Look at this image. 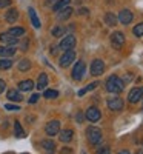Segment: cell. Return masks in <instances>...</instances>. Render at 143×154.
Wrapping results in <instances>:
<instances>
[{"mask_svg": "<svg viewBox=\"0 0 143 154\" xmlns=\"http://www.w3.org/2000/svg\"><path fill=\"white\" fill-rule=\"evenodd\" d=\"M123 80H120L117 75H109L108 77V80H106V89L109 93H114V94H119L123 91Z\"/></svg>", "mask_w": 143, "mask_h": 154, "instance_id": "obj_1", "label": "cell"}, {"mask_svg": "<svg viewBox=\"0 0 143 154\" xmlns=\"http://www.w3.org/2000/svg\"><path fill=\"white\" fill-rule=\"evenodd\" d=\"M86 137H88L91 145H97L102 140V130H99L96 126H89L88 131H86Z\"/></svg>", "mask_w": 143, "mask_h": 154, "instance_id": "obj_2", "label": "cell"}, {"mask_svg": "<svg viewBox=\"0 0 143 154\" xmlns=\"http://www.w3.org/2000/svg\"><path fill=\"white\" fill-rule=\"evenodd\" d=\"M85 71H86V65H85V62H77L74 68H72V79L74 80H82L83 79V75H85Z\"/></svg>", "mask_w": 143, "mask_h": 154, "instance_id": "obj_3", "label": "cell"}, {"mask_svg": "<svg viewBox=\"0 0 143 154\" xmlns=\"http://www.w3.org/2000/svg\"><path fill=\"white\" fill-rule=\"evenodd\" d=\"M74 59H75L74 49H69V51H65V53H63V56L59 59V63H60V66H62V68H66V66H69L71 63H72Z\"/></svg>", "mask_w": 143, "mask_h": 154, "instance_id": "obj_4", "label": "cell"}, {"mask_svg": "<svg viewBox=\"0 0 143 154\" xmlns=\"http://www.w3.org/2000/svg\"><path fill=\"white\" fill-rule=\"evenodd\" d=\"M85 116H86V119H88L89 122L96 123V122H99V120H100V117H102V112H100V109H99V108H96V106H91V108H88V109H86Z\"/></svg>", "mask_w": 143, "mask_h": 154, "instance_id": "obj_5", "label": "cell"}, {"mask_svg": "<svg viewBox=\"0 0 143 154\" xmlns=\"http://www.w3.org/2000/svg\"><path fill=\"white\" fill-rule=\"evenodd\" d=\"M111 43H112L114 48L120 49V48L123 46V43H125V35H123V32H120V31L112 32V34H111Z\"/></svg>", "mask_w": 143, "mask_h": 154, "instance_id": "obj_6", "label": "cell"}, {"mask_svg": "<svg viewBox=\"0 0 143 154\" xmlns=\"http://www.w3.org/2000/svg\"><path fill=\"white\" fill-rule=\"evenodd\" d=\"M45 131H46L48 136H56V134H59V133H60V122H59V120H51V122H48L46 126H45Z\"/></svg>", "mask_w": 143, "mask_h": 154, "instance_id": "obj_7", "label": "cell"}, {"mask_svg": "<svg viewBox=\"0 0 143 154\" xmlns=\"http://www.w3.org/2000/svg\"><path fill=\"white\" fill-rule=\"evenodd\" d=\"M103 71H105V63H103V60H100V59L93 60V63H91V74L100 75Z\"/></svg>", "mask_w": 143, "mask_h": 154, "instance_id": "obj_8", "label": "cell"}, {"mask_svg": "<svg viewBox=\"0 0 143 154\" xmlns=\"http://www.w3.org/2000/svg\"><path fill=\"white\" fill-rule=\"evenodd\" d=\"M74 46H75V37H74V35L65 37L63 40L60 42V45H59V48H60L62 51H69V49H72Z\"/></svg>", "mask_w": 143, "mask_h": 154, "instance_id": "obj_9", "label": "cell"}, {"mask_svg": "<svg viewBox=\"0 0 143 154\" xmlns=\"http://www.w3.org/2000/svg\"><path fill=\"white\" fill-rule=\"evenodd\" d=\"M108 108L111 111H120V109H123V100L120 97H117V96L108 99Z\"/></svg>", "mask_w": 143, "mask_h": 154, "instance_id": "obj_10", "label": "cell"}, {"mask_svg": "<svg viewBox=\"0 0 143 154\" xmlns=\"http://www.w3.org/2000/svg\"><path fill=\"white\" fill-rule=\"evenodd\" d=\"M143 97V88H134L129 91V96H128V100L131 102V103H137V102Z\"/></svg>", "mask_w": 143, "mask_h": 154, "instance_id": "obj_11", "label": "cell"}, {"mask_svg": "<svg viewBox=\"0 0 143 154\" xmlns=\"http://www.w3.org/2000/svg\"><path fill=\"white\" fill-rule=\"evenodd\" d=\"M117 20H119L120 23H123V25H129L132 22V12L129 9H122L119 17H117Z\"/></svg>", "mask_w": 143, "mask_h": 154, "instance_id": "obj_12", "label": "cell"}, {"mask_svg": "<svg viewBox=\"0 0 143 154\" xmlns=\"http://www.w3.org/2000/svg\"><path fill=\"white\" fill-rule=\"evenodd\" d=\"M0 42H3V43H6V45L14 46V45L17 43V37L11 35L9 32H3V34H0Z\"/></svg>", "mask_w": 143, "mask_h": 154, "instance_id": "obj_13", "label": "cell"}, {"mask_svg": "<svg viewBox=\"0 0 143 154\" xmlns=\"http://www.w3.org/2000/svg\"><path fill=\"white\" fill-rule=\"evenodd\" d=\"M72 137H74V131H72V130H63V131H60V134H59L60 142H63V143L71 142Z\"/></svg>", "mask_w": 143, "mask_h": 154, "instance_id": "obj_14", "label": "cell"}, {"mask_svg": "<svg viewBox=\"0 0 143 154\" xmlns=\"http://www.w3.org/2000/svg\"><path fill=\"white\" fill-rule=\"evenodd\" d=\"M16 54V48L14 46H11V45H8V46H0V57H11V56H14Z\"/></svg>", "mask_w": 143, "mask_h": 154, "instance_id": "obj_15", "label": "cell"}, {"mask_svg": "<svg viewBox=\"0 0 143 154\" xmlns=\"http://www.w3.org/2000/svg\"><path fill=\"white\" fill-rule=\"evenodd\" d=\"M17 19H19V11H17L16 8L8 9V12L5 14V20H6L8 23H12V22H16Z\"/></svg>", "mask_w": 143, "mask_h": 154, "instance_id": "obj_16", "label": "cell"}, {"mask_svg": "<svg viewBox=\"0 0 143 154\" xmlns=\"http://www.w3.org/2000/svg\"><path fill=\"white\" fill-rule=\"evenodd\" d=\"M6 97H8L11 102H20V100L23 99V96L17 91V89H9L8 94H6Z\"/></svg>", "mask_w": 143, "mask_h": 154, "instance_id": "obj_17", "label": "cell"}, {"mask_svg": "<svg viewBox=\"0 0 143 154\" xmlns=\"http://www.w3.org/2000/svg\"><path fill=\"white\" fill-rule=\"evenodd\" d=\"M28 12H29V17H31V23H32V26L38 29V28H40V20H38V17H37V14H35L34 8H28Z\"/></svg>", "mask_w": 143, "mask_h": 154, "instance_id": "obj_18", "label": "cell"}, {"mask_svg": "<svg viewBox=\"0 0 143 154\" xmlns=\"http://www.w3.org/2000/svg\"><path fill=\"white\" fill-rule=\"evenodd\" d=\"M71 14H72V9H71L69 6H66V8H63V9L57 11V17H59V20H66Z\"/></svg>", "mask_w": 143, "mask_h": 154, "instance_id": "obj_19", "label": "cell"}, {"mask_svg": "<svg viewBox=\"0 0 143 154\" xmlns=\"http://www.w3.org/2000/svg\"><path fill=\"white\" fill-rule=\"evenodd\" d=\"M42 146H43V149H45L48 154H53V152L56 151V145H54L53 140H43Z\"/></svg>", "mask_w": 143, "mask_h": 154, "instance_id": "obj_20", "label": "cell"}, {"mask_svg": "<svg viewBox=\"0 0 143 154\" xmlns=\"http://www.w3.org/2000/svg\"><path fill=\"white\" fill-rule=\"evenodd\" d=\"M34 88V82L32 80H23L19 83V89L20 91H31V89Z\"/></svg>", "mask_w": 143, "mask_h": 154, "instance_id": "obj_21", "label": "cell"}, {"mask_svg": "<svg viewBox=\"0 0 143 154\" xmlns=\"http://www.w3.org/2000/svg\"><path fill=\"white\" fill-rule=\"evenodd\" d=\"M48 85V75L46 74H40L38 75V80H37V88L38 89H45Z\"/></svg>", "mask_w": 143, "mask_h": 154, "instance_id": "obj_22", "label": "cell"}, {"mask_svg": "<svg viewBox=\"0 0 143 154\" xmlns=\"http://www.w3.org/2000/svg\"><path fill=\"white\" fill-rule=\"evenodd\" d=\"M69 3H71V0H57L56 5L53 6V9L57 12V11H60V9H63V8H66Z\"/></svg>", "mask_w": 143, "mask_h": 154, "instance_id": "obj_23", "label": "cell"}, {"mask_svg": "<svg viewBox=\"0 0 143 154\" xmlns=\"http://www.w3.org/2000/svg\"><path fill=\"white\" fill-rule=\"evenodd\" d=\"M14 133H16V137H25V131H23V128H22L19 120L14 122Z\"/></svg>", "mask_w": 143, "mask_h": 154, "instance_id": "obj_24", "label": "cell"}, {"mask_svg": "<svg viewBox=\"0 0 143 154\" xmlns=\"http://www.w3.org/2000/svg\"><path fill=\"white\" fill-rule=\"evenodd\" d=\"M97 86H99V82H93L91 85H88V86H85L83 89H80V91H79V96L82 97L83 94H86V93H89V91H93V89L97 88Z\"/></svg>", "mask_w": 143, "mask_h": 154, "instance_id": "obj_25", "label": "cell"}, {"mask_svg": "<svg viewBox=\"0 0 143 154\" xmlns=\"http://www.w3.org/2000/svg\"><path fill=\"white\" fill-rule=\"evenodd\" d=\"M31 68V63H29V60L28 59H23V60H20L19 62V71H28Z\"/></svg>", "mask_w": 143, "mask_h": 154, "instance_id": "obj_26", "label": "cell"}, {"mask_svg": "<svg viewBox=\"0 0 143 154\" xmlns=\"http://www.w3.org/2000/svg\"><path fill=\"white\" fill-rule=\"evenodd\" d=\"M105 22H106V25H109V26H114V25L117 23V17L112 14V12H108V14L105 16Z\"/></svg>", "mask_w": 143, "mask_h": 154, "instance_id": "obj_27", "label": "cell"}, {"mask_svg": "<svg viewBox=\"0 0 143 154\" xmlns=\"http://www.w3.org/2000/svg\"><path fill=\"white\" fill-rule=\"evenodd\" d=\"M8 32H9L11 35H14V37H20V35H23V34H25V29H23V28H20V26H16V28H11Z\"/></svg>", "mask_w": 143, "mask_h": 154, "instance_id": "obj_28", "label": "cell"}, {"mask_svg": "<svg viewBox=\"0 0 143 154\" xmlns=\"http://www.w3.org/2000/svg\"><path fill=\"white\" fill-rule=\"evenodd\" d=\"M11 66H12V60H9V59L0 60V69H9Z\"/></svg>", "mask_w": 143, "mask_h": 154, "instance_id": "obj_29", "label": "cell"}, {"mask_svg": "<svg viewBox=\"0 0 143 154\" xmlns=\"http://www.w3.org/2000/svg\"><path fill=\"white\" fill-rule=\"evenodd\" d=\"M132 32H134V35H135V37H141V35H143V23L135 25L134 29H132Z\"/></svg>", "mask_w": 143, "mask_h": 154, "instance_id": "obj_30", "label": "cell"}, {"mask_svg": "<svg viewBox=\"0 0 143 154\" xmlns=\"http://www.w3.org/2000/svg\"><path fill=\"white\" fill-rule=\"evenodd\" d=\"M43 96H45L46 99H56V97L59 96V93L56 91V89H46Z\"/></svg>", "mask_w": 143, "mask_h": 154, "instance_id": "obj_31", "label": "cell"}, {"mask_svg": "<svg viewBox=\"0 0 143 154\" xmlns=\"http://www.w3.org/2000/svg\"><path fill=\"white\" fill-rule=\"evenodd\" d=\"M97 154H111V149H109V146L103 145V146H100V148L97 149Z\"/></svg>", "mask_w": 143, "mask_h": 154, "instance_id": "obj_32", "label": "cell"}, {"mask_svg": "<svg viewBox=\"0 0 143 154\" xmlns=\"http://www.w3.org/2000/svg\"><path fill=\"white\" fill-rule=\"evenodd\" d=\"M62 34H63V28H62V26H56V28L53 29V35H54V37H60Z\"/></svg>", "mask_w": 143, "mask_h": 154, "instance_id": "obj_33", "label": "cell"}, {"mask_svg": "<svg viewBox=\"0 0 143 154\" xmlns=\"http://www.w3.org/2000/svg\"><path fill=\"white\" fill-rule=\"evenodd\" d=\"M5 108H6L8 111H19V109H20V106H17V105H11V103H6Z\"/></svg>", "mask_w": 143, "mask_h": 154, "instance_id": "obj_34", "label": "cell"}, {"mask_svg": "<svg viewBox=\"0 0 143 154\" xmlns=\"http://www.w3.org/2000/svg\"><path fill=\"white\" fill-rule=\"evenodd\" d=\"M11 2H12V0H0V8H6V6H9Z\"/></svg>", "mask_w": 143, "mask_h": 154, "instance_id": "obj_35", "label": "cell"}, {"mask_svg": "<svg viewBox=\"0 0 143 154\" xmlns=\"http://www.w3.org/2000/svg\"><path fill=\"white\" fill-rule=\"evenodd\" d=\"M40 99V94H34V96H31V99H29V103H37V100Z\"/></svg>", "mask_w": 143, "mask_h": 154, "instance_id": "obj_36", "label": "cell"}, {"mask_svg": "<svg viewBox=\"0 0 143 154\" xmlns=\"http://www.w3.org/2000/svg\"><path fill=\"white\" fill-rule=\"evenodd\" d=\"M5 86H6L5 80H2V79H0V94H2V93L5 91Z\"/></svg>", "mask_w": 143, "mask_h": 154, "instance_id": "obj_37", "label": "cell"}, {"mask_svg": "<svg viewBox=\"0 0 143 154\" xmlns=\"http://www.w3.org/2000/svg\"><path fill=\"white\" fill-rule=\"evenodd\" d=\"M20 48H22L23 51H26V49H28V40L25 42V43H22V46H20Z\"/></svg>", "mask_w": 143, "mask_h": 154, "instance_id": "obj_38", "label": "cell"}, {"mask_svg": "<svg viewBox=\"0 0 143 154\" xmlns=\"http://www.w3.org/2000/svg\"><path fill=\"white\" fill-rule=\"evenodd\" d=\"M119 154H129V151H126V149H123V151H120Z\"/></svg>", "mask_w": 143, "mask_h": 154, "instance_id": "obj_39", "label": "cell"}, {"mask_svg": "<svg viewBox=\"0 0 143 154\" xmlns=\"http://www.w3.org/2000/svg\"><path fill=\"white\" fill-rule=\"evenodd\" d=\"M135 154H143V149H138V151H137Z\"/></svg>", "mask_w": 143, "mask_h": 154, "instance_id": "obj_40", "label": "cell"}, {"mask_svg": "<svg viewBox=\"0 0 143 154\" xmlns=\"http://www.w3.org/2000/svg\"><path fill=\"white\" fill-rule=\"evenodd\" d=\"M141 145H143V140H141Z\"/></svg>", "mask_w": 143, "mask_h": 154, "instance_id": "obj_41", "label": "cell"}]
</instances>
